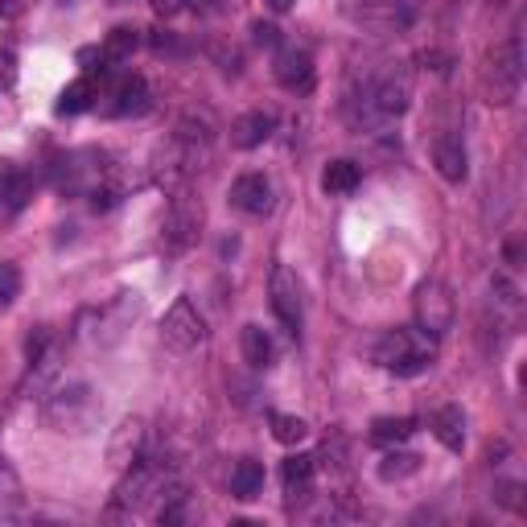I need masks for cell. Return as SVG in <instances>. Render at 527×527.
Returning <instances> with one entry per match:
<instances>
[{
	"label": "cell",
	"instance_id": "obj_7",
	"mask_svg": "<svg viewBox=\"0 0 527 527\" xmlns=\"http://www.w3.org/2000/svg\"><path fill=\"white\" fill-rule=\"evenodd\" d=\"M140 450H145V424L140 420H124L116 429V437H112L108 445V458L116 469H128L140 461Z\"/></svg>",
	"mask_w": 527,
	"mask_h": 527
},
{
	"label": "cell",
	"instance_id": "obj_29",
	"mask_svg": "<svg viewBox=\"0 0 527 527\" xmlns=\"http://www.w3.org/2000/svg\"><path fill=\"white\" fill-rule=\"evenodd\" d=\"M148 41H153L156 54H165V49H169V54H177V38L169 30H153V38H148Z\"/></svg>",
	"mask_w": 527,
	"mask_h": 527
},
{
	"label": "cell",
	"instance_id": "obj_10",
	"mask_svg": "<svg viewBox=\"0 0 527 527\" xmlns=\"http://www.w3.org/2000/svg\"><path fill=\"white\" fill-rule=\"evenodd\" d=\"M433 165H437V174L445 177V182H466L469 165H466V145H461V137H441L437 145H433Z\"/></svg>",
	"mask_w": 527,
	"mask_h": 527
},
{
	"label": "cell",
	"instance_id": "obj_4",
	"mask_svg": "<svg viewBox=\"0 0 527 527\" xmlns=\"http://www.w3.org/2000/svg\"><path fill=\"white\" fill-rule=\"evenodd\" d=\"M272 309H276L284 330L297 338V334H301V293H297V281L284 264L272 272Z\"/></svg>",
	"mask_w": 527,
	"mask_h": 527
},
{
	"label": "cell",
	"instance_id": "obj_28",
	"mask_svg": "<svg viewBox=\"0 0 527 527\" xmlns=\"http://www.w3.org/2000/svg\"><path fill=\"white\" fill-rule=\"evenodd\" d=\"M46 342H49L46 330L30 334V342H25V354H30V362H41V354H46Z\"/></svg>",
	"mask_w": 527,
	"mask_h": 527
},
{
	"label": "cell",
	"instance_id": "obj_25",
	"mask_svg": "<svg viewBox=\"0 0 527 527\" xmlns=\"http://www.w3.org/2000/svg\"><path fill=\"white\" fill-rule=\"evenodd\" d=\"M21 293V272L17 264H0V305H9Z\"/></svg>",
	"mask_w": 527,
	"mask_h": 527
},
{
	"label": "cell",
	"instance_id": "obj_21",
	"mask_svg": "<svg viewBox=\"0 0 527 527\" xmlns=\"http://www.w3.org/2000/svg\"><path fill=\"white\" fill-rule=\"evenodd\" d=\"M17 515H21V482L9 461H0V519H17Z\"/></svg>",
	"mask_w": 527,
	"mask_h": 527
},
{
	"label": "cell",
	"instance_id": "obj_33",
	"mask_svg": "<svg viewBox=\"0 0 527 527\" xmlns=\"http://www.w3.org/2000/svg\"><path fill=\"white\" fill-rule=\"evenodd\" d=\"M293 4H297V0H268V9H272V13H289Z\"/></svg>",
	"mask_w": 527,
	"mask_h": 527
},
{
	"label": "cell",
	"instance_id": "obj_23",
	"mask_svg": "<svg viewBox=\"0 0 527 527\" xmlns=\"http://www.w3.org/2000/svg\"><path fill=\"white\" fill-rule=\"evenodd\" d=\"M416 466H420L416 453H388V458L380 461V478H383V482L408 478V474H416Z\"/></svg>",
	"mask_w": 527,
	"mask_h": 527
},
{
	"label": "cell",
	"instance_id": "obj_18",
	"mask_svg": "<svg viewBox=\"0 0 527 527\" xmlns=\"http://www.w3.org/2000/svg\"><path fill=\"white\" fill-rule=\"evenodd\" d=\"M412 433H416V420H412V416H380L371 424V441H375V445H404Z\"/></svg>",
	"mask_w": 527,
	"mask_h": 527
},
{
	"label": "cell",
	"instance_id": "obj_15",
	"mask_svg": "<svg viewBox=\"0 0 527 527\" xmlns=\"http://www.w3.org/2000/svg\"><path fill=\"white\" fill-rule=\"evenodd\" d=\"M359 182H362V169L354 165V161H346V156H342V161H330L326 174H322L326 194H354Z\"/></svg>",
	"mask_w": 527,
	"mask_h": 527
},
{
	"label": "cell",
	"instance_id": "obj_1",
	"mask_svg": "<svg viewBox=\"0 0 527 527\" xmlns=\"http://www.w3.org/2000/svg\"><path fill=\"white\" fill-rule=\"evenodd\" d=\"M412 313H416V326L429 338H441V334L453 330V317H458V305H453V293L445 281H420L416 297H412Z\"/></svg>",
	"mask_w": 527,
	"mask_h": 527
},
{
	"label": "cell",
	"instance_id": "obj_27",
	"mask_svg": "<svg viewBox=\"0 0 527 527\" xmlns=\"http://www.w3.org/2000/svg\"><path fill=\"white\" fill-rule=\"evenodd\" d=\"M13 78H17V58L9 49H0V87H13Z\"/></svg>",
	"mask_w": 527,
	"mask_h": 527
},
{
	"label": "cell",
	"instance_id": "obj_16",
	"mask_svg": "<svg viewBox=\"0 0 527 527\" xmlns=\"http://www.w3.org/2000/svg\"><path fill=\"white\" fill-rule=\"evenodd\" d=\"M412 354H416V346H412V334H408V330H391L388 338L375 346V362H380L383 371H391L396 362L412 359Z\"/></svg>",
	"mask_w": 527,
	"mask_h": 527
},
{
	"label": "cell",
	"instance_id": "obj_24",
	"mask_svg": "<svg viewBox=\"0 0 527 527\" xmlns=\"http://www.w3.org/2000/svg\"><path fill=\"white\" fill-rule=\"evenodd\" d=\"M495 498L503 503V507L515 511V515H523V511H527V498H523V487H519V482H498Z\"/></svg>",
	"mask_w": 527,
	"mask_h": 527
},
{
	"label": "cell",
	"instance_id": "obj_31",
	"mask_svg": "<svg viewBox=\"0 0 527 527\" xmlns=\"http://www.w3.org/2000/svg\"><path fill=\"white\" fill-rule=\"evenodd\" d=\"M153 13L156 17H174V13H182V0H153Z\"/></svg>",
	"mask_w": 527,
	"mask_h": 527
},
{
	"label": "cell",
	"instance_id": "obj_26",
	"mask_svg": "<svg viewBox=\"0 0 527 527\" xmlns=\"http://www.w3.org/2000/svg\"><path fill=\"white\" fill-rule=\"evenodd\" d=\"M252 38H255V46H281V30H276V25H268V21H255Z\"/></svg>",
	"mask_w": 527,
	"mask_h": 527
},
{
	"label": "cell",
	"instance_id": "obj_32",
	"mask_svg": "<svg viewBox=\"0 0 527 527\" xmlns=\"http://www.w3.org/2000/svg\"><path fill=\"white\" fill-rule=\"evenodd\" d=\"M21 9H25V0H0V21L21 17Z\"/></svg>",
	"mask_w": 527,
	"mask_h": 527
},
{
	"label": "cell",
	"instance_id": "obj_14",
	"mask_svg": "<svg viewBox=\"0 0 527 527\" xmlns=\"http://www.w3.org/2000/svg\"><path fill=\"white\" fill-rule=\"evenodd\" d=\"M244 359L247 367H255V371H264V367H272L276 359V346L272 338H268V330H260V326H244Z\"/></svg>",
	"mask_w": 527,
	"mask_h": 527
},
{
	"label": "cell",
	"instance_id": "obj_20",
	"mask_svg": "<svg viewBox=\"0 0 527 527\" xmlns=\"http://www.w3.org/2000/svg\"><path fill=\"white\" fill-rule=\"evenodd\" d=\"M91 99H95V83H91V78H75L58 99V116H78V112H87Z\"/></svg>",
	"mask_w": 527,
	"mask_h": 527
},
{
	"label": "cell",
	"instance_id": "obj_3",
	"mask_svg": "<svg viewBox=\"0 0 527 527\" xmlns=\"http://www.w3.org/2000/svg\"><path fill=\"white\" fill-rule=\"evenodd\" d=\"M161 334H165V342L174 351H194L198 342L206 338V322L198 313V305L190 297H177L165 309V317H161Z\"/></svg>",
	"mask_w": 527,
	"mask_h": 527
},
{
	"label": "cell",
	"instance_id": "obj_9",
	"mask_svg": "<svg viewBox=\"0 0 527 527\" xmlns=\"http://www.w3.org/2000/svg\"><path fill=\"white\" fill-rule=\"evenodd\" d=\"M276 132V116L272 112H247V116L235 120L231 128V145L235 148H260L264 140Z\"/></svg>",
	"mask_w": 527,
	"mask_h": 527
},
{
	"label": "cell",
	"instance_id": "obj_11",
	"mask_svg": "<svg viewBox=\"0 0 527 527\" xmlns=\"http://www.w3.org/2000/svg\"><path fill=\"white\" fill-rule=\"evenodd\" d=\"M429 429H433V437H437L445 450H453V453L466 445V416H461V408H453V404H445V408L433 412Z\"/></svg>",
	"mask_w": 527,
	"mask_h": 527
},
{
	"label": "cell",
	"instance_id": "obj_12",
	"mask_svg": "<svg viewBox=\"0 0 527 527\" xmlns=\"http://www.w3.org/2000/svg\"><path fill=\"white\" fill-rule=\"evenodd\" d=\"M313 466H317V458H309V453H293V458H284V466H281V482H284V490H289V507H293L297 498L309 495Z\"/></svg>",
	"mask_w": 527,
	"mask_h": 527
},
{
	"label": "cell",
	"instance_id": "obj_2",
	"mask_svg": "<svg viewBox=\"0 0 527 527\" xmlns=\"http://www.w3.org/2000/svg\"><path fill=\"white\" fill-rule=\"evenodd\" d=\"M523 83V46L519 38H507L490 54V103H511Z\"/></svg>",
	"mask_w": 527,
	"mask_h": 527
},
{
	"label": "cell",
	"instance_id": "obj_6",
	"mask_svg": "<svg viewBox=\"0 0 527 527\" xmlns=\"http://www.w3.org/2000/svg\"><path fill=\"white\" fill-rule=\"evenodd\" d=\"M231 202L239 206L244 215H264V210L272 206V186H268V177H264V174H244V177H235Z\"/></svg>",
	"mask_w": 527,
	"mask_h": 527
},
{
	"label": "cell",
	"instance_id": "obj_5",
	"mask_svg": "<svg viewBox=\"0 0 527 527\" xmlns=\"http://www.w3.org/2000/svg\"><path fill=\"white\" fill-rule=\"evenodd\" d=\"M276 83L284 91H297V95H309L313 91V62L305 49H284L276 58Z\"/></svg>",
	"mask_w": 527,
	"mask_h": 527
},
{
	"label": "cell",
	"instance_id": "obj_19",
	"mask_svg": "<svg viewBox=\"0 0 527 527\" xmlns=\"http://www.w3.org/2000/svg\"><path fill=\"white\" fill-rule=\"evenodd\" d=\"M137 49H140V30H132V25H116V30L108 33V41H103V58L124 62V58H132Z\"/></svg>",
	"mask_w": 527,
	"mask_h": 527
},
{
	"label": "cell",
	"instance_id": "obj_17",
	"mask_svg": "<svg viewBox=\"0 0 527 527\" xmlns=\"http://www.w3.org/2000/svg\"><path fill=\"white\" fill-rule=\"evenodd\" d=\"M116 112L120 116H140V112H148V83L140 75L124 78L116 91Z\"/></svg>",
	"mask_w": 527,
	"mask_h": 527
},
{
	"label": "cell",
	"instance_id": "obj_8",
	"mask_svg": "<svg viewBox=\"0 0 527 527\" xmlns=\"http://www.w3.org/2000/svg\"><path fill=\"white\" fill-rule=\"evenodd\" d=\"M198 223H202V215H198L194 206L177 202L174 215L165 219V231H161V239H165L169 252H186V247L198 239Z\"/></svg>",
	"mask_w": 527,
	"mask_h": 527
},
{
	"label": "cell",
	"instance_id": "obj_30",
	"mask_svg": "<svg viewBox=\"0 0 527 527\" xmlns=\"http://www.w3.org/2000/svg\"><path fill=\"white\" fill-rule=\"evenodd\" d=\"M116 206V190H95L91 194V210H112Z\"/></svg>",
	"mask_w": 527,
	"mask_h": 527
},
{
	"label": "cell",
	"instance_id": "obj_13",
	"mask_svg": "<svg viewBox=\"0 0 527 527\" xmlns=\"http://www.w3.org/2000/svg\"><path fill=\"white\" fill-rule=\"evenodd\" d=\"M260 490H264V466L244 458L231 469V495L239 498V503H252V498H260Z\"/></svg>",
	"mask_w": 527,
	"mask_h": 527
},
{
	"label": "cell",
	"instance_id": "obj_22",
	"mask_svg": "<svg viewBox=\"0 0 527 527\" xmlns=\"http://www.w3.org/2000/svg\"><path fill=\"white\" fill-rule=\"evenodd\" d=\"M272 437L281 441V445H301L305 437H309V424H305L301 416H289V412H272Z\"/></svg>",
	"mask_w": 527,
	"mask_h": 527
}]
</instances>
